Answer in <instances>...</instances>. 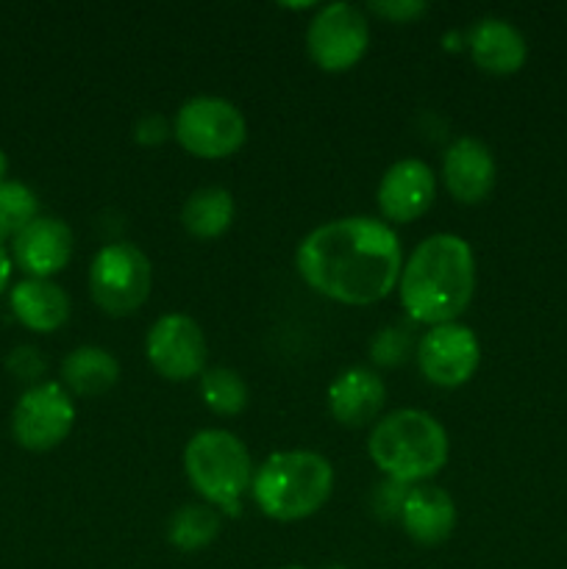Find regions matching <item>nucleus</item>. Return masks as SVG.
Here are the masks:
<instances>
[{"label": "nucleus", "instance_id": "nucleus-14", "mask_svg": "<svg viewBox=\"0 0 567 569\" xmlns=\"http://www.w3.org/2000/svg\"><path fill=\"white\" fill-rule=\"evenodd\" d=\"M442 178L448 192L461 203H478L495 187V159L484 142L461 137L445 150Z\"/></svg>", "mask_w": 567, "mask_h": 569}, {"label": "nucleus", "instance_id": "nucleus-9", "mask_svg": "<svg viewBox=\"0 0 567 569\" xmlns=\"http://www.w3.org/2000/svg\"><path fill=\"white\" fill-rule=\"evenodd\" d=\"M72 422H76V406L64 387L42 381L26 389L22 398L17 400L14 415H11V433H14L17 445H22L26 450L44 453L64 442L67 433L72 431Z\"/></svg>", "mask_w": 567, "mask_h": 569}, {"label": "nucleus", "instance_id": "nucleus-23", "mask_svg": "<svg viewBox=\"0 0 567 569\" xmlns=\"http://www.w3.org/2000/svg\"><path fill=\"white\" fill-rule=\"evenodd\" d=\"M39 217V200L26 183L3 181L0 183V239L11 237L31 226Z\"/></svg>", "mask_w": 567, "mask_h": 569}, {"label": "nucleus", "instance_id": "nucleus-26", "mask_svg": "<svg viewBox=\"0 0 567 569\" xmlns=\"http://www.w3.org/2000/svg\"><path fill=\"white\" fill-rule=\"evenodd\" d=\"M406 495H409V487H406V483L387 478V481L376 489V495H372V506H376V511L381 517H400Z\"/></svg>", "mask_w": 567, "mask_h": 569}, {"label": "nucleus", "instance_id": "nucleus-19", "mask_svg": "<svg viewBox=\"0 0 567 569\" xmlns=\"http://www.w3.org/2000/svg\"><path fill=\"white\" fill-rule=\"evenodd\" d=\"M120 378V365L103 348H76L61 361V381L81 398H98L109 392Z\"/></svg>", "mask_w": 567, "mask_h": 569}, {"label": "nucleus", "instance_id": "nucleus-21", "mask_svg": "<svg viewBox=\"0 0 567 569\" xmlns=\"http://www.w3.org/2000/svg\"><path fill=\"white\" fill-rule=\"evenodd\" d=\"M220 533V515L215 506L203 503H187L170 517L167 522V539L172 548L183 550V553H195L211 545Z\"/></svg>", "mask_w": 567, "mask_h": 569}, {"label": "nucleus", "instance_id": "nucleus-20", "mask_svg": "<svg viewBox=\"0 0 567 569\" xmlns=\"http://www.w3.org/2000/svg\"><path fill=\"white\" fill-rule=\"evenodd\" d=\"M233 194L222 187H200L187 198L181 209V222L192 237L215 239L228 231L233 222Z\"/></svg>", "mask_w": 567, "mask_h": 569}, {"label": "nucleus", "instance_id": "nucleus-4", "mask_svg": "<svg viewBox=\"0 0 567 569\" xmlns=\"http://www.w3.org/2000/svg\"><path fill=\"white\" fill-rule=\"evenodd\" d=\"M334 487V470L320 453L287 450L272 453L253 472V500L267 517L295 522L322 509Z\"/></svg>", "mask_w": 567, "mask_h": 569}, {"label": "nucleus", "instance_id": "nucleus-22", "mask_svg": "<svg viewBox=\"0 0 567 569\" xmlns=\"http://www.w3.org/2000/svg\"><path fill=\"white\" fill-rule=\"evenodd\" d=\"M200 398L215 415H239L248 406V387L242 376L228 367H211L200 376Z\"/></svg>", "mask_w": 567, "mask_h": 569}, {"label": "nucleus", "instance_id": "nucleus-2", "mask_svg": "<svg viewBox=\"0 0 567 569\" xmlns=\"http://www.w3.org/2000/svg\"><path fill=\"white\" fill-rule=\"evenodd\" d=\"M400 303L411 320L426 326L454 322L476 289V259L470 244L454 233H434L417 244L400 270Z\"/></svg>", "mask_w": 567, "mask_h": 569}, {"label": "nucleus", "instance_id": "nucleus-15", "mask_svg": "<svg viewBox=\"0 0 567 569\" xmlns=\"http://www.w3.org/2000/svg\"><path fill=\"white\" fill-rule=\"evenodd\" d=\"M387 403V387L367 367H350L328 387V411L348 428L367 426Z\"/></svg>", "mask_w": 567, "mask_h": 569}, {"label": "nucleus", "instance_id": "nucleus-7", "mask_svg": "<svg viewBox=\"0 0 567 569\" xmlns=\"http://www.w3.org/2000/svg\"><path fill=\"white\" fill-rule=\"evenodd\" d=\"M172 131L189 153L200 159H222L242 148L248 126L231 100L200 94L178 109Z\"/></svg>", "mask_w": 567, "mask_h": 569}, {"label": "nucleus", "instance_id": "nucleus-17", "mask_svg": "<svg viewBox=\"0 0 567 569\" xmlns=\"http://www.w3.org/2000/svg\"><path fill=\"white\" fill-rule=\"evenodd\" d=\"M470 53L484 72L511 76L526 61L528 44L511 22L500 17H484L470 28Z\"/></svg>", "mask_w": 567, "mask_h": 569}, {"label": "nucleus", "instance_id": "nucleus-25", "mask_svg": "<svg viewBox=\"0 0 567 569\" xmlns=\"http://www.w3.org/2000/svg\"><path fill=\"white\" fill-rule=\"evenodd\" d=\"M6 367H9L11 376H17L20 381H37V378L44 372V359L37 348H31V345H22V348L11 350Z\"/></svg>", "mask_w": 567, "mask_h": 569}, {"label": "nucleus", "instance_id": "nucleus-29", "mask_svg": "<svg viewBox=\"0 0 567 569\" xmlns=\"http://www.w3.org/2000/svg\"><path fill=\"white\" fill-rule=\"evenodd\" d=\"M9 276H11V259L3 248V239H0V289L9 283Z\"/></svg>", "mask_w": 567, "mask_h": 569}, {"label": "nucleus", "instance_id": "nucleus-3", "mask_svg": "<svg viewBox=\"0 0 567 569\" xmlns=\"http://www.w3.org/2000/svg\"><path fill=\"white\" fill-rule=\"evenodd\" d=\"M367 450L384 476L409 487L442 470L448 461V433L426 411L400 409L372 428Z\"/></svg>", "mask_w": 567, "mask_h": 569}, {"label": "nucleus", "instance_id": "nucleus-31", "mask_svg": "<svg viewBox=\"0 0 567 569\" xmlns=\"http://www.w3.org/2000/svg\"><path fill=\"white\" fill-rule=\"evenodd\" d=\"M326 569H348V567H339V565H334V567H326Z\"/></svg>", "mask_w": 567, "mask_h": 569}, {"label": "nucleus", "instance_id": "nucleus-27", "mask_svg": "<svg viewBox=\"0 0 567 569\" xmlns=\"http://www.w3.org/2000/svg\"><path fill=\"white\" fill-rule=\"evenodd\" d=\"M367 9H370L372 14L387 17V20L409 22V20H415V17H420L428 6L422 3V0H376V3L370 0V3H367Z\"/></svg>", "mask_w": 567, "mask_h": 569}, {"label": "nucleus", "instance_id": "nucleus-13", "mask_svg": "<svg viewBox=\"0 0 567 569\" xmlns=\"http://www.w3.org/2000/svg\"><path fill=\"white\" fill-rule=\"evenodd\" d=\"M11 250H14V261L28 276L48 281L70 261L72 231L67 228V222L56 220V217H37L31 226L17 233Z\"/></svg>", "mask_w": 567, "mask_h": 569}, {"label": "nucleus", "instance_id": "nucleus-1", "mask_svg": "<svg viewBox=\"0 0 567 569\" xmlns=\"http://www.w3.org/2000/svg\"><path fill=\"white\" fill-rule=\"evenodd\" d=\"M295 261L315 292L350 306L387 298L404 270L398 237L372 217H345L315 228Z\"/></svg>", "mask_w": 567, "mask_h": 569}, {"label": "nucleus", "instance_id": "nucleus-24", "mask_svg": "<svg viewBox=\"0 0 567 569\" xmlns=\"http://www.w3.org/2000/svg\"><path fill=\"white\" fill-rule=\"evenodd\" d=\"M409 350H411V337L404 331V328H395V326L378 331V337L372 339L370 345L372 361L384 367L404 365V361L409 359Z\"/></svg>", "mask_w": 567, "mask_h": 569}, {"label": "nucleus", "instance_id": "nucleus-11", "mask_svg": "<svg viewBox=\"0 0 567 569\" xmlns=\"http://www.w3.org/2000/svg\"><path fill=\"white\" fill-rule=\"evenodd\" d=\"M145 353L159 376L170 381H187L203 372L206 337L192 317L165 315L148 331Z\"/></svg>", "mask_w": 567, "mask_h": 569}, {"label": "nucleus", "instance_id": "nucleus-32", "mask_svg": "<svg viewBox=\"0 0 567 569\" xmlns=\"http://www.w3.org/2000/svg\"><path fill=\"white\" fill-rule=\"evenodd\" d=\"M284 569H306V567H284Z\"/></svg>", "mask_w": 567, "mask_h": 569}, {"label": "nucleus", "instance_id": "nucleus-12", "mask_svg": "<svg viewBox=\"0 0 567 569\" xmlns=\"http://www.w3.org/2000/svg\"><path fill=\"white\" fill-rule=\"evenodd\" d=\"M437 194L434 170L420 159H400L378 183V209L392 222H411L426 214Z\"/></svg>", "mask_w": 567, "mask_h": 569}, {"label": "nucleus", "instance_id": "nucleus-8", "mask_svg": "<svg viewBox=\"0 0 567 569\" xmlns=\"http://www.w3.org/2000/svg\"><path fill=\"white\" fill-rule=\"evenodd\" d=\"M370 44V22L359 6L328 3L311 17L306 31V48L317 67L342 72L365 56Z\"/></svg>", "mask_w": 567, "mask_h": 569}, {"label": "nucleus", "instance_id": "nucleus-30", "mask_svg": "<svg viewBox=\"0 0 567 569\" xmlns=\"http://www.w3.org/2000/svg\"><path fill=\"white\" fill-rule=\"evenodd\" d=\"M6 170H9V159H6V153L0 150V183L6 181Z\"/></svg>", "mask_w": 567, "mask_h": 569}, {"label": "nucleus", "instance_id": "nucleus-5", "mask_svg": "<svg viewBox=\"0 0 567 569\" xmlns=\"http://www.w3.org/2000/svg\"><path fill=\"white\" fill-rule=\"evenodd\" d=\"M187 478L215 509L226 515H239V500L245 489L253 483V465L233 433L228 431H200L189 439L183 453Z\"/></svg>", "mask_w": 567, "mask_h": 569}, {"label": "nucleus", "instance_id": "nucleus-18", "mask_svg": "<svg viewBox=\"0 0 567 569\" xmlns=\"http://www.w3.org/2000/svg\"><path fill=\"white\" fill-rule=\"evenodd\" d=\"M11 311L31 331L50 333L64 326L70 317V298L53 281L28 278L11 289Z\"/></svg>", "mask_w": 567, "mask_h": 569}, {"label": "nucleus", "instance_id": "nucleus-6", "mask_svg": "<svg viewBox=\"0 0 567 569\" xmlns=\"http://www.w3.org/2000/svg\"><path fill=\"white\" fill-rule=\"evenodd\" d=\"M150 283V259L131 242L106 244L89 264V292L94 303L111 317L133 315L148 300Z\"/></svg>", "mask_w": 567, "mask_h": 569}, {"label": "nucleus", "instance_id": "nucleus-10", "mask_svg": "<svg viewBox=\"0 0 567 569\" xmlns=\"http://www.w3.org/2000/svg\"><path fill=\"white\" fill-rule=\"evenodd\" d=\"M481 361L478 337L461 322H442L422 333L417 345V365L437 387H461L470 381Z\"/></svg>", "mask_w": 567, "mask_h": 569}, {"label": "nucleus", "instance_id": "nucleus-28", "mask_svg": "<svg viewBox=\"0 0 567 569\" xmlns=\"http://www.w3.org/2000/svg\"><path fill=\"white\" fill-rule=\"evenodd\" d=\"M167 133H170V122H167L165 114H156V111L139 117V122L133 126V139L139 144H159L165 142Z\"/></svg>", "mask_w": 567, "mask_h": 569}, {"label": "nucleus", "instance_id": "nucleus-16", "mask_svg": "<svg viewBox=\"0 0 567 569\" xmlns=\"http://www.w3.org/2000/svg\"><path fill=\"white\" fill-rule=\"evenodd\" d=\"M400 526L417 545H439L454 533L456 503L439 487H409L400 509Z\"/></svg>", "mask_w": 567, "mask_h": 569}]
</instances>
